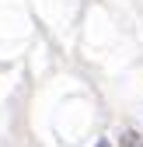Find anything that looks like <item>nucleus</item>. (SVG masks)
Segmentation results:
<instances>
[{"label":"nucleus","mask_w":143,"mask_h":147,"mask_svg":"<svg viewBox=\"0 0 143 147\" xmlns=\"http://www.w3.org/2000/svg\"><path fill=\"white\" fill-rule=\"evenodd\" d=\"M98 147H108V144H105V140H101V144H98Z\"/></svg>","instance_id":"nucleus-2"},{"label":"nucleus","mask_w":143,"mask_h":147,"mask_svg":"<svg viewBox=\"0 0 143 147\" xmlns=\"http://www.w3.org/2000/svg\"><path fill=\"white\" fill-rule=\"evenodd\" d=\"M122 147H140V140H136V133H122Z\"/></svg>","instance_id":"nucleus-1"}]
</instances>
